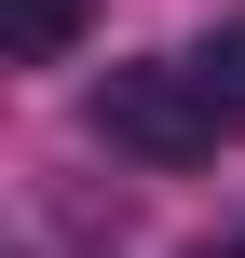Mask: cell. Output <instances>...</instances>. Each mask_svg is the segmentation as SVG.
Masks as SVG:
<instances>
[{"label": "cell", "instance_id": "1", "mask_svg": "<svg viewBox=\"0 0 245 258\" xmlns=\"http://www.w3.org/2000/svg\"><path fill=\"white\" fill-rule=\"evenodd\" d=\"M95 136L123 150V163H150V177H191V163H218V95L191 82V54H136V68H109L95 82Z\"/></svg>", "mask_w": 245, "mask_h": 258}, {"label": "cell", "instance_id": "2", "mask_svg": "<svg viewBox=\"0 0 245 258\" xmlns=\"http://www.w3.org/2000/svg\"><path fill=\"white\" fill-rule=\"evenodd\" d=\"M82 14H95V0H0V54H14V68H55V54L82 41Z\"/></svg>", "mask_w": 245, "mask_h": 258}, {"label": "cell", "instance_id": "3", "mask_svg": "<svg viewBox=\"0 0 245 258\" xmlns=\"http://www.w3.org/2000/svg\"><path fill=\"white\" fill-rule=\"evenodd\" d=\"M191 82L218 95V122L245 136V27H205V41H191Z\"/></svg>", "mask_w": 245, "mask_h": 258}, {"label": "cell", "instance_id": "4", "mask_svg": "<svg viewBox=\"0 0 245 258\" xmlns=\"http://www.w3.org/2000/svg\"><path fill=\"white\" fill-rule=\"evenodd\" d=\"M191 258H245V245H191Z\"/></svg>", "mask_w": 245, "mask_h": 258}]
</instances>
